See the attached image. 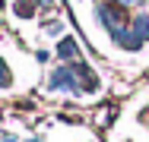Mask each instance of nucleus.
I'll use <instances>...</instances> for the list:
<instances>
[{
	"label": "nucleus",
	"instance_id": "1",
	"mask_svg": "<svg viewBox=\"0 0 149 142\" xmlns=\"http://www.w3.org/2000/svg\"><path fill=\"white\" fill-rule=\"evenodd\" d=\"M57 57L60 60H76V57H79V44H76L73 38H63L57 44Z\"/></svg>",
	"mask_w": 149,
	"mask_h": 142
},
{
	"label": "nucleus",
	"instance_id": "2",
	"mask_svg": "<svg viewBox=\"0 0 149 142\" xmlns=\"http://www.w3.org/2000/svg\"><path fill=\"white\" fill-rule=\"evenodd\" d=\"M10 85V73H6V63L0 60V88H6Z\"/></svg>",
	"mask_w": 149,
	"mask_h": 142
}]
</instances>
